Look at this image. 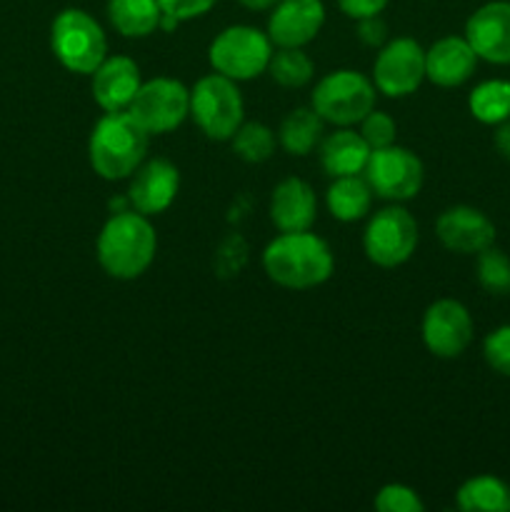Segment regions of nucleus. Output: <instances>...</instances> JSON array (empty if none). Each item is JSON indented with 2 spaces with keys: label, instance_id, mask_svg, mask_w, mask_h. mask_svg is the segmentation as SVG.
<instances>
[{
  "label": "nucleus",
  "instance_id": "obj_8",
  "mask_svg": "<svg viewBox=\"0 0 510 512\" xmlns=\"http://www.w3.org/2000/svg\"><path fill=\"white\" fill-rule=\"evenodd\" d=\"M418 223L403 205H388L370 215L363 233V250L378 268H398L413 258L418 248Z\"/></svg>",
  "mask_w": 510,
  "mask_h": 512
},
{
  "label": "nucleus",
  "instance_id": "obj_11",
  "mask_svg": "<svg viewBox=\"0 0 510 512\" xmlns=\"http://www.w3.org/2000/svg\"><path fill=\"white\" fill-rule=\"evenodd\" d=\"M425 80V50L413 38H395L380 48L373 83L388 98H408Z\"/></svg>",
  "mask_w": 510,
  "mask_h": 512
},
{
  "label": "nucleus",
  "instance_id": "obj_17",
  "mask_svg": "<svg viewBox=\"0 0 510 512\" xmlns=\"http://www.w3.org/2000/svg\"><path fill=\"white\" fill-rule=\"evenodd\" d=\"M140 68L128 55H108L93 73V100L105 113L128 110L140 90Z\"/></svg>",
  "mask_w": 510,
  "mask_h": 512
},
{
  "label": "nucleus",
  "instance_id": "obj_35",
  "mask_svg": "<svg viewBox=\"0 0 510 512\" xmlns=\"http://www.w3.org/2000/svg\"><path fill=\"white\" fill-rule=\"evenodd\" d=\"M495 148L505 160H510V120L500 123L498 133H495Z\"/></svg>",
  "mask_w": 510,
  "mask_h": 512
},
{
  "label": "nucleus",
  "instance_id": "obj_15",
  "mask_svg": "<svg viewBox=\"0 0 510 512\" xmlns=\"http://www.w3.org/2000/svg\"><path fill=\"white\" fill-rule=\"evenodd\" d=\"M180 190V173L170 160H143L130 175L128 203L143 215H160L173 205Z\"/></svg>",
  "mask_w": 510,
  "mask_h": 512
},
{
  "label": "nucleus",
  "instance_id": "obj_23",
  "mask_svg": "<svg viewBox=\"0 0 510 512\" xmlns=\"http://www.w3.org/2000/svg\"><path fill=\"white\" fill-rule=\"evenodd\" d=\"M323 133L325 120L313 108H295L280 123L278 138L285 153L303 158V155L313 153L315 145H320Z\"/></svg>",
  "mask_w": 510,
  "mask_h": 512
},
{
  "label": "nucleus",
  "instance_id": "obj_18",
  "mask_svg": "<svg viewBox=\"0 0 510 512\" xmlns=\"http://www.w3.org/2000/svg\"><path fill=\"white\" fill-rule=\"evenodd\" d=\"M478 55L473 45L458 35L440 38L425 50V78L440 88H458L473 78L478 68Z\"/></svg>",
  "mask_w": 510,
  "mask_h": 512
},
{
  "label": "nucleus",
  "instance_id": "obj_36",
  "mask_svg": "<svg viewBox=\"0 0 510 512\" xmlns=\"http://www.w3.org/2000/svg\"><path fill=\"white\" fill-rule=\"evenodd\" d=\"M238 3L245 5V8H250V10H270L275 3H278V0H238Z\"/></svg>",
  "mask_w": 510,
  "mask_h": 512
},
{
  "label": "nucleus",
  "instance_id": "obj_27",
  "mask_svg": "<svg viewBox=\"0 0 510 512\" xmlns=\"http://www.w3.org/2000/svg\"><path fill=\"white\" fill-rule=\"evenodd\" d=\"M230 140L245 163H265L275 153V133L265 123H243Z\"/></svg>",
  "mask_w": 510,
  "mask_h": 512
},
{
  "label": "nucleus",
  "instance_id": "obj_28",
  "mask_svg": "<svg viewBox=\"0 0 510 512\" xmlns=\"http://www.w3.org/2000/svg\"><path fill=\"white\" fill-rule=\"evenodd\" d=\"M475 278L490 295H510V258L495 245L480 250L475 263Z\"/></svg>",
  "mask_w": 510,
  "mask_h": 512
},
{
  "label": "nucleus",
  "instance_id": "obj_29",
  "mask_svg": "<svg viewBox=\"0 0 510 512\" xmlns=\"http://www.w3.org/2000/svg\"><path fill=\"white\" fill-rule=\"evenodd\" d=\"M375 510L380 512H423L425 503L413 488L400 483H390L375 495Z\"/></svg>",
  "mask_w": 510,
  "mask_h": 512
},
{
  "label": "nucleus",
  "instance_id": "obj_34",
  "mask_svg": "<svg viewBox=\"0 0 510 512\" xmlns=\"http://www.w3.org/2000/svg\"><path fill=\"white\" fill-rule=\"evenodd\" d=\"M338 5L348 18L360 20V18H370V15L383 13L388 0H338Z\"/></svg>",
  "mask_w": 510,
  "mask_h": 512
},
{
  "label": "nucleus",
  "instance_id": "obj_5",
  "mask_svg": "<svg viewBox=\"0 0 510 512\" xmlns=\"http://www.w3.org/2000/svg\"><path fill=\"white\" fill-rule=\"evenodd\" d=\"M190 115L210 140H230L243 125L245 105L238 83L213 73L200 78L190 90Z\"/></svg>",
  "mask_w": 510,
  "mask_h": 512
},
{
  "label": "nucleus",
  "instance_id": "obj_1",
  "mask_svg": "<svg viewBox=\"0 0 510 512\" xmlns=\"http://www.w3.org/2000/svg\"><path fill=\"white\" fill-rule=\"evenodd\" d=\"M333 250L310 230L280 233L263 250L265 275L288 290H310L333 275Z\"/></svg>",
  "mask_w": 510,
  "mask_h": 512
},
{
  "label": "nucleus",
  "instance_id": "obj_32",
  "mask_svg": "<svg viewBox=\"0 0 510 512\" xmlns=\"http://www.w3.org/2000/svg\"><path fill=\"white\" fill-rule=\"evenodd\" d=\"M215 3H218V0H158L160 10H163L165 15H170V18L178 20V23L200 18V15L208 13Z\"/></svg>",
  "mask_w": 510,
  "mask_h": 512
},
{
  "label": "nucleus",
  "instance_id": "obj_6",
  "mask_svg": "<svg viewBox=\"0 0 510 512\" xmlns=\"http://www.w3.org/2000/svg\"><path fill=\"white\" fill-rule=\"evenodd\" d=\"M310 103L325 123L350 128L375 108V83L358 70H333L318 80Z\"/></svg>",
  "mask_w": 510,
  "mask_h": 512
},
{
  "label": "nucleus",
  "instance_id": "obj_12",
  "mask_svg": "<svg viewBox=\"0 0 510 512\" xmlns=\"http://www.w3.org/2000/svg\"><path fill=\"white\" fill-rule=\"evenodd\" d=\"M423 343L435 358L453 360L465 353L473 340V318L468 308L453 298L435 300L423 315Z\"/></svg>",
  "mask_w": 510,
  "mask_h": 512
},
{
  "label": "nucleus",
  "instance_id": "obj_24",
  "mask_svg": "<svg viewBox=\"0 0 510 512\" xmlns=\"http://www.w3.org/2000/svg\"><path fill=\"white\" fill-rule=\"evenodd\" d=\"M455 505L463 512H510V488L495 475H475L460 485Z\"/></svg>",
  "mask_w": 510,
  "mask_h": 512
},
{
  "label": "nucleus",
  "instance_id": "obj_10",
  "mask_svg": "<svg viewBox=\"0 0 510 512\" xmlns=\"http://www.w3.org/2000/svg\"><path fill=\"white\" fill-rule=\"evenodd\" d=\"M128 113L148 135L170 133L190 115V90L175 78H153L140 85Z\"/></svg>",
  "mask_w": 510,
  "mask_h": 512
},
{
  "label": "nucleus",
  "instance_id": "obj_3",
  "mask_svg": "<svg viewBox=\"0 0 510 512\" xmlns=\"http://www.w3.org/2000/svg\"><path fill=\"white\" fill-rule=\"evenodd\" d=\"M148 138L143 125L128 113H105L93 125L88 140L90 168L103 180L130 178L148 155Z\"/></svg>",
  "mask_w": 510,
  "mask_h": 512
},
{
  "label": "nucleus",
  "instance_id": "obj_19",
  "mask_svg": "<svg viewBox=\"0 0 510 512\" xmlns=\"http://www.w3.org/2000/svg\"><path fill=\"white\" fill-rule=\"evenodd\" d=\"M315 218H318V200L305 180L285 178L275 185L270 195V220L280 233L310 230Z\"/></svg>",
  "mask_w": 510,
  "mask_h": 512
},
{
  "label": "nucleus",
  "instance_id": "obj_25",
  "mask_svg": "<svg viewBox=\"0 0 510 512\" xmlns=\"http://www.w3.org/2000/svg\"><path fill=\"white\" fill-rule=\"evenodd\" d=\"M468 108L483 125H500L510 118V83L508 80H485L475 85L468 98Z\"/></svg>",
  "mask_w": 510,
  "mask_h": 512
},
{
  "label": "nucleus",
  "instance_id": "obj_2",
  "mask_svg": "<svg viewBox=\"0 0 510 512\" xmlns=\"http://www.w3.org/2000/svg\"><path fill=\"white\" fill-rule=\"evenodd\" d=\"M98 263L110 278L135 280L150 268L158 250V235L148 215L120 210L108 218L98 235Z\"/></svg>",
  "mask_w": 510,
  "mask_h": 512
},
{
  "label": "nucleus",
  "instance_id": "obj_16",
  "mask_svg": "<svg viewBox=\"0 0 510 512\" xmlns=\"http://www.w3.org/2000/svg\"><path fill=\"white\" fill-rule=\"evenodd\" d=\"M438 240L460 255H478L495 243V225L483 210L470 205H453L443 210L435 223Z\"/></svg>",
  "mask_w": 510,
  "mask_h": 512
},
{
  "label": "nucleus",
  "instance_id": "obj_26",
  "mask_svg": "<svg viewBox=\"0 0 510 512\" xmlns=\"http://www.w3.org/2000/svg\"><path fill=\"white\" fill-rule=\"evenodd\" d=\"M268 73L283 88H303L313 80L315 65L303 48H278L270 58Z\"/></svg>",
  "mask_w": 510,
  "mask_h": 512
},
{
  "label": "nucleus",
  "instance_id": "obj_33",
  "mask_svg": "<svg viewBox=\"0 0 510 512\" xmlns=\"http://www.w3.org/2000/svg\"><path fill=\"white\" fill-rule=\"evenodd\" d=\"M358 38L360 43L368 45V48H383L385 40H388V25L383 23L380 15H370V18L358 20Z\"/></svg>",
  "mask_w": 510,
  "mask_h": 512
},
{
  "label": "nucleus",
  "instance_id": "obj_20",
  "mask_svg": "<svg viewBox=\"0 0 510 512\" xmlns=\"http://www.w3.org/2000/svg\"><path fill=\"white\" fill-rule=\"evenodd\" d=\"M370 148L360 133L350 128H338L328 138L320 140V165L330 178H343V175H360L368 165Z\"/></svg>",
  "mask_w": 510,
  "mask_h": 512
},
{
  "label": "nucleus",
  "instance_id": "obj_9",
  "mask_svg": "<svg viewBox=\"0 0 510 512\" xmlns=\"http://www.w3.org/2000/svg\"><path fill=\"white\" fill-rule=\"evenodd\" d=\"M363 175L373 188V195L390 200V203H403V200L415 198L423 188L425 178L418 155L395 143L373 150Z\"/></svg>",
  "mask_w": 510,
  "mask_h": 512
},
{
  "label": "nucleus",
  "instance_id": "obj_22",
  "mask_svg": "<svg viewBox=\"0 0 510 512\" xmlns=\"http://www.w3.org/2000/svg\"><path fill=\"white\" fill-rule=\"evenodd\" d=\"M108 18L125 38H145L160 28L158 0H108Z\"/></svg>",
  "mask_w": 510,
  "mask_h": 512
},
{
  "label": "nucleus",
  "instance_id": "obj_30",
  "mask_svg": "<svg viewBox=\"0 0 510 512\" xmlns=\"http://www.w3.org/2000/svg\"><path fill=\"white\" fill-rule=\"evenodd\" d=\"M395 133H398V125L390 118L388 113H380V110H370L363 120H360V135L365 138V143L373 150L385 148V145L395 143Z\"/></svg>",
  "mask_w": 510,
  "mask_h": 512
},
{
  "label": "nucleus",
  "instance_id": "obj_7",
  "mask_svg": "<svg viewBox=\"0 0 510 512\" xmlns=\"http://www.w3.org/2000/svg\"><path fill=\"white\" fill-rule=\"evenodd\" d=\"M273 58V43L268 33L253 25H230L215 35L208 48V60L215 73L235 80H253L268 70Z\"/></svg>",
  "mask_w": 510,
  "mask_h": 512
},
{
  "label": "nucleus",
  "instance_id": "obj_13",
  "mask_svg": "<svg viewBox=\"0 0 510 512\" xmlns=\"http://www.w3.org/2000/svg\"><path fill=\"white\" fill-rule=\"evenodd\" d=\"M325 23L323 0H278L268 18V38L278 48H303Z\"/></svg>",
  "mask_w": 510,
  "mask_h": 512
},
{
  "label": "nucleus",
  "instance_id": "obj_14",
  "mask_svg": "<svg viewBox=\"0 0 510 512\" xmlns=\"http://www.w3.org/2000/svg\"><path fill=\"white\" fill-rule=\"evenodd\" d=\"M465 40L480 60L510 65V3L493 0L480 5L465 23Z\"/></svg>",
  "mask_w": 510,
  "mask_h": 512
},
{
  "label": "nucleus",
  "instance_id": "obj_31",
  "mask_svg": "<svg viewBox=\"0 0 510 512\" xmlns=\"http://www.w3.org/2000/svg\"><path fill=\"white\" fill-rule=\"evenodd\" d=\"M483 355L495 373L510 378V325H500L485 338Z\"/></svg>",
  "mask_w": 510,
  "mask_h": 512
},
{
  "label": "nucleus",
  "instance_id": "obj_21",
  "mask_svg": "<svg viewBox=\"0 0 510 512\" xmlns=\"http://www.w3.org/2000/svg\"><path fill=\"white\" fill-rule=\"evenodd\" d=\"M330 215L340 223H355L370 213L373 205V188L368 185L365 175H343L333 178L328 193H325Z\"/></svg>",
  "mask_w": 510,
  "mask_h": 512
},
{
  "label": "nucleus",
  "instance_id": "obj_4",
  "mask_svg": "<svg viewBox=\"0 0 510 512\" xmlns=\"http://www.w3.org/2000/svg\"><path fill=\"white\" fill-rule=\"evenodd\" d=\"M50 48L63 68L78 75H93L95 68L108 58V38L90 13L68 8L53 20Z\"/></svg>",
  "mask_w": 510,
  "mask_h": 512
}]
</instances>
